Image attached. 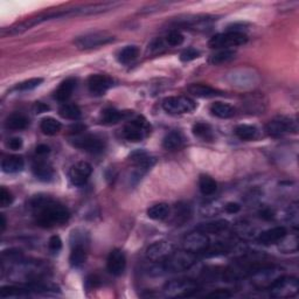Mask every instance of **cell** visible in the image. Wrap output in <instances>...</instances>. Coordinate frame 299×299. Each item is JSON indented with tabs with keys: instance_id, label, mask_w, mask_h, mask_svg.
<instances>
[{
	"instance_id": "1",
	"label": "cell",
	"mask_w": 299,
	"mask_h": 299,
	"mask_svg": "<svg viewBox=\"0 0 299 299\" xmlns=\"http://www.w3.org/2000/svg\"><path fill=\"white\" fill-rule=\"evenodd\" d=\"M31 205L36 223L40 227L51 228L61 226L69 220V210L64 205L48 197H36L33 199Z\"/></svg>"
},
{
	"instance_id": "2",
	"label": "cell",
	"mask_w": 299,
	"mask_h": 299,
	"mask_svg": "<svg viewBox=\"0 0 299 299\" xmlns=\"http://www.w3.org/2000/svg\"><path fill=\"white\" fill-rule=\"evenodd\" d=\"M195 261H197L195 254L184 250V252L169 255L167 258L162 261V264L159 268L164 272H182L193 267Z\"/></svg>"
},
{
	"instance_id": "3",
	"label": "cell",
	"mask_w": 299,
	"mask_h": 299,
	"mask_svg": "<svg viewBox=\"0 0 299 299\" xmlns=\"http://www.w3.org/2000/svg\"><path fill=\"white\" fill-rule=\"evenodd\" d=\"M248 41V36L245 33L227 32L214 35L208 41V46L212 49H229L231 47L242 46Z\"/></svg>"
},
{
	"instance_id": "4",
	"label": "cell",
	"mask_w": 299,
	"mask_h": 299,
	"mask_svg": "<svg viewBox=\"0 0 299 299\" xmlns=\"http://www.w3.org/2000/svg\"><path fill=\"white\" fill-rule=\"evenodd\" d=\"M270 294L275 298H291L299 291V282L294 277H278L269 286Z\"/></svg>"
},
{
	"instance_id": "5",
	"label": "cell",
	"mask_w": 299,
	"mask_h": 299,
	"mask_svg": "<svg viewBox=\"0 0 299 299\" xmlns=\"http://www.w3.org/2000/svg\"><path fill=\"white\" fill-rule=\"evenodd\" d=\"M197 103L186 96H174L167 97L162 101V109L169 115H183L194 111Z\"/></svg>"
},
{
	"instance_id": "6",
	"label": "cell",
	"mask_w": 299,
	"mask_h": 299,
	"mask_svg": "<svg viewBox=\"0 0 299 299\" xmlns=\"http://www.w3.org/2000/svg\"><path fill=\"white\" fill-rule=\"evenodd\" d=\"M113 40H115V38L109 35L105 32H92L82 36H79L74 41V45L79 48V49H92V48H98L108 45L110 42H113Z\"/></svg>"
},
{
	"instance_id": "7",
	"label": "cell",
	"mask_w": 299,
	"mask_h": 299,
	"mask_svg": "<svg viewBox=\"0 0 299 299\" xmlns=\"http://www.w3.org/2000/svg\"><path fill=\"white\" fill-rule=\"evenodd\" d=\"M150 125L145 118L138 116L134 121H131L130 123L125 125L123 135L129 142L138 143L146 137V135L150 132Z\"/></svg>"
},
{
	"instance_id": "8",
	"label": "cell",
	"mask_w": 299,
	"mask_h": 299,
	"mask_svg": "<svg viewBox=\"0 0 299 299\" xmlns=\"http://www.w3.org/2000/svg\"><path fill=\"white\" fill-rule=\"evenodd\" d=\"M198 286L191 279H174L166 284L164 291L169 297H190L197 292Z\"/></svg>"
},
{
	"instance_id": "9",
	"label": "cell",
	"mask_w": 299,
	"mask_h": 299,
	"mask_svg": "<svg viewBox=\"0 0 299 299\" xmlns=\"http://www.w3.org/2000/svg\"><path fill=\"white\" fill-rule=\"evenodd\" d=\"M72 144L77 149L89 153H101L105 146L103 139L91 135H76L72 139Z\"/></svg>"
},
{
	"instance_id": "10",
	"label": "cell",
	"mask_w": 299,
	"mask_h": 299,
	"mask_svg": "<svg viewBox=\"0 0 299 299\" xmlns=\"http://www.w3.org/2000/svg\"><path fill=\"white\" fill-rule=\"evenodd\" d=\"M92 173V167L89 162L79 161L69 169V179L74 186L82 187L89 180Z\"/></svg>"
},
{
	"instance_id": "11",
	"label": "cell",
	"mask_w": 299,
	"mask_h": 299,
	"mask_svg": "<svg viewBox=\"0 0 299 299\" xmlns=\"http://www.w3.org/2000/svg\"><path fill=\"white\" fill-rule=\"evenodd\" d=\"M183 246L184 249L190 253H204L209 247V240L204 232L197 230L195 232L188 234L186 237L184 238Z\"/></svg>"
},
{
	"instance_id": "12",
	"label": "cell",
	"mask_w": 299,
	"mask_h": 299,
	"mask_svg": "<svg viewBox=\"0 0 299 299\" xmlns=\"http://www.w3.org/2000/svg\"><path fill=\"white\" fill-rule=\"evenodd\" d=\"M173 253H174V247L172 243L167 241H158L146 249V257L153 262H160L167 258Z\"/></svg>"
},
{
	"instance_id": "13",
	"label": "cell",
	"mask_w": 299,
	"mask_h": 299,
	"mask_svg": "<svg viewBox=\"0 0 299 299\" xmlns=\"http://www.w3.org/2000/svg\"><path fill=\"white\" fill-rule=\"evenodd\" d=\"M265 130L271 137H280V136L285 135L290 131H296V127H294V122L289 119V118L280 117L269 122Z\"/></svg>"
},
{
	"instance_id": "14",
	"label": "cell",
	"mask_w": 299,
	"mask_h": 299,
	"mask_svg": "<svg viewBox=\"0 0 299 299\" xmlns=\"http://www.w3.org/2000/svg\"><path fill=\"white\" fill-rule=\"evenodd\" d=\"M127 267V258L124 253L119 249H113L109 254L106 260V268L108 271L113 276H121Z\"/></svg>"
},
{
	"instance_id": "15",
	"label": "cell",
	"mask_w": 299,
	"mask_h": 299,
	"mask_svg": "<svg viewBox=\"0 0 299 299\" xmlns=\"http://www.w3.org/2000/svg\"><path fill=\"white\" fill-rule=\"evenodd\" d=\"M112 86V80L106 75L95 74L88 79V88L92 95L102 96L104 95Z\"/></svg>"
},
{
	"instance_id": "16",
	"label": "cell",
	"mask_w": 299,
	"mask_h": 299,
	"mask_svg": "<svg viewBox=\"0 0 299 299\" xmlns=\"http://www.w3.org/2000/svg\"><path fill=\"white\" fill-rule=\"evenodd\" d=\"M286 235V229L284 227H275L271 228V229H268L260 234L258 236L257 241L261 243V245L264 246H270L275 245V243H278L283 240L284 236Z\"/></svg>"
},
{
	"instance_id": "17",
	"label": "cell",
	"mask_w": 299,
	"mask_h": 299,
	"mask_svg": "<svg viewBox=\"0 0 299 299\" xmlns=\"http://www.w3.org/2000/svg\"><path fill=\"white\" fill-rule=\"evenodd\" d=\"M76 88V80L75 79H67L62 82L57 89L54 92V98L56 101L64 103L72 97L74 90Z\"/></svg>"
},
{
	"instance_id": "18",
	"label": "cell",
	"mask_w": 299,
	"mask_h": 299,
	"mask_svg": "<svg viewBox=\"0 0 299 299\" xmlns=\"http://www.w3.org/2000/svg\"><path fill=\"white\" fill-rule=\"evenodd\" d=\"M187 90L190 94L201 98H210V97H215V96L222 95V92L215 89V88L207 86V84H202V83L191 84Z\"/></svg>"
},
{
	"instance_id": "19",
	"label": "cell",
	"mask_w": 299,
	"mask_h": 299,
	"mask_svg": "<svg viewBox=\"0 0 299 299\" xmlns=\"http://www.w3.org/2000/svg\"><path fill=\"white\" fill-rule=\"evenodd\" d=\"M24 166V159L19 156H10L2 162V168L5 173H18L23 171Z\"/></svg>"
},
{
	"instance_id": "20",
	"label": "cell",
	"mask_w": 299,
	"mask_h": 299,
	"mask_svg": "<svg viewBox=\"0 0 299 299\" xmlns=\"http://www.w3.org/2000/svg\"><path fill=\"white\" fill-rule=\"evenodd\" d=\"M184 138L183 135L178 131H171L165 136L162 139V146L167 151H174L178 150L183 146Z\"/></svg>"
},
{
	"instance_id": "21",
	"label": "cell",
	"mask_w": 299,
	"mask_h": 299,
	"mask_svg": "<svg viewBox=\"0 0 299 299\" xmlns=\"http://www.w3.org/2000/svg\"><path fill=\"white\" fill-rule=\"evenodd\" d=\"M228 227H229V223L227 221L219 220L214 221V222L202 223L197 228V230L204 232V234H220V232L227 230Z\"/></svg>"
},
{
	"instance_id": "22",
	"label": "cell",
	"mask_w": 299,
	"mask_h": 299,
	"mask_svg": "<svg viewBox=\"0 0 299 299\" xmlns=\"http://www.w3.org/2000/svg\"><path fill=\"white\" fill-rule=\"evenodd\" d=\"M28 118L23 115V113H12V115L7 117V119L5 122L6 128L14 131L24 130V129L28 127Z\"/></svg>"
},
{
	"instance_id": "23",
	"label": "cell",
	"mask_w": 299,
	"mask_h": 299,
	"mask_svg": "<svg viewBox=\"0 0 299 299\" xmlns=\"http://www.w3.org/2000/svg\"><path fill=\"white\" fill-rule=\"evenodd\" d=\"M210 112L213 116L217 118H222V119H227L235 115V110L231 105L227 104V103L222 102H215L210 105Z\"/></svg>"
},
{
	"instance_id": "24",
	"label": "cell",
	"mask_w": 299,
	"mask_h": 299,
	"mask_svg": "<svg viewBox=\"0 0 299 299\" xmlns=\"http://www.w3.org/2000/svg\"><path fill=\"white\" fill-rule=\"evenodd\" d=\"M33 173H34L36 179L43 183L50 182L54 178V169L46 162H38L33 166Z\"/></svg>"
},
{
	"instance_id": "25",
	"label": "cell",
	"mask_w": 299,
	"mask_h": 299,
	"mask_svg": "<svg viewBox=\"0 0 299 299\" xmlns=\"http://www.w3.org/2000/svg\"><path fill=\"white\" fill-rule=\"evenodd\" d=\"M58 113L62 118L70 121H79L81 116H82V111H81L80 106L76 104H72V103H65L58 109Z\"/></svg>"
},
{
	"instance_id": "26",
	"label": "cell",
	"mask_w": 299,
	"mask_h": 299,
	"mask_svg": "<svg viewBox=\"0 0 299 299\" xmlns=\"http://www.w3.org/2000/svg\"><path fill=\"white\" fill-rule=\"evenodd\" d=\"M87 260L86 246H72V253L69 256V262L72 267H80Z\"/></svg>"
},
{
	"instance_id": "27",
	"label": "cell",
	"mask_w": 299,
	"mask_h": 299,
	"mask_svg": "<svg viewBox=\"0 0 299 299\" xmlns=\"http://www.w3.org/2000/svg\"><path fill=\"white\" fill-rule=\"evenodd\" d=\"M40 129L45 135L54 136L61 131L62 124L53 117H46L40 123Z\"/></svg>"
},
{
	"instance_id": "28",
	"label": "cell",
	"mask_w": 299,
	"mask_h": 299,
	"mask_svg": "<svg viewBox=\"0 0 299 299\" xmlns=\"http://www.w3.org/2000/svg\"><path fill=\"white\" fill-rule=\"evenodd\" d=\"M169 212H171L169 206L167 204L161 202V204L151 206V207L147 209V216L152 220L160 221L166 219V217L169 215Z\"/></svg>"
},
{
	"instance_id": "29",
	"label": "cell",
	"mask_w": 299,
	"mask_h": 299,
	"mask_svg": "<svg viewBox=\"0 0 299 299\" xmlns=\"http://www.w3.org/2000/svg\"><path fill=\"white\" fill-rule=\"evenodd\" d=\"M124 118V113L113 108H106L101 112V122L103 124L112 125L117 124Z\"/></svg>"
},
{
	"instance_id": "30",
	"label": "cell",
	"mask_w": 299,
	"mask_h": 299,
	"mask_svg": "<svg viewBox=\"0 0 299 299\" xmlns=\"http://www.w3.org/2000/svg\"><path fill=\"white\" fill-rule=\"evenodd\" d=\"M139 55V48L137 46H127L118 53V61L123 65H128L135 61Z\"/></svg>"
},
{
	"instance_id": "31",
	"label": "cell",
	"mask_w": 299,
	"mask_h": 299,
	"mask_svg": "<svg viewBox=\"0 0 299 299\" xmlns=\"http://www.w3.org/2000/svg\"><path fill=\"white\" fill-rule=\"evenodd\" d=\"M235 56V51L231 49H221L217 53L210 55L209 57V64L213 66H219V65H223L226 62H229L232 60Z\"/></svg>"
},
{
	"instance_id": "32",
	"label": "cell",
	"mask_w": 299,
	"mask_h": 299,
	"mask_svg": "<svg viewBox=\"0 0 299 299\" xmlns=\"http://www.w3.org/2000/svg\"><path fill=\"white\" fill-rule=\"evenodd\" d=\"M257 129L253 127V125H247L242 124L236 127L235 129V135L236 137L240 138L241 140H254L257 137Z\"/></svg>"
},
{
	"instance_id": "33",
	"label": "cell",
	"mask_w": 299,
	"mask_h": 299,
	"mask_svg": "<svg viewBox=\"0 0 299 299\" xmlns=\"http://www.w3.org/2000/svg\"><path fill=\"white\" fill-rule=\"evenodd\" d=\"M199 188L204 195H212L217 190V184L212 176L209 175H201L199 179Z\"/></svg>"
},
{
	"instance_id": "34",
	"label": "cell",
	"mask_w": 299,
	"mask_h": 299,
	"mask_svg": "<svg viewBox=\"0 0 299 299\" xmlns=\"http://www.w3.org/2000/svg\"><path fill=\"white\" fill-rule=\"evenodd\" d=\"M192 131H193V135L195 137H199L204 140H210L213 138V132H212V129L208 124L206 123H197L193 125V129H192Z\"/></svg>"
},
{
	"instance_id": "35",
	"label": "cell",
	"mask_w": 299,
	"mask_h": 299,
	"mask_svg": "<svg viewBox=\"0 0 299 299\" xmlns=\"http://www.w3.org/2000/svg\"><path fill=\"white\" fill-rule=\"evenodd\" d=\"M29 293V290L23 289V287L17 286H3L0 290V297L9 298V297H23Z\"/></svg>"
},
{
	"instance_id": "36",
	"label": "cell",
	"mask_w": 299,
	"mask_h": 299,
	"mask_svg": "<svg viewBox=\"0 0 299 299\" xmlns=\"http://www.w3.org/2000/svg\"><path fill=\"white\" fill-rule=\"evenodd\" d=\"M43 82V79L41 77H35V79H29L27 81H24V82H21L18 84L16 87L17 90H20V91H28V90H33L35 89L36 87H39L40 84Z\"/></svg>"
},
{
	"instance_id": "37",
	"label": "cell",
	"mask_w": 299,
	"mask_h": 299,
	"mask_svg": "<svg viewBox=\"0 0 299 299\" xmlns=\"http://www.w3.org/2000/svg\"><path fill=\"white\" fill-rule=\"evenodd\" d=\"M184 35L179 31H171L166 35V43L171 47L180 46L184 42Z\"/></svg>"
},
{
	"instance_id": "38",
	"label": "cell",
	"mask_w": 299,
	"mask_h": 299,
	"mask_svg": "<svg viewBox=\"0 0 299 299\" xmlns=\"http://www.w3.org/2000/svg\"><path fill=\"white\" fill-rule=\"evenodd\" d=\"M191 215V209L188 207V205H176L175 206V216L176 221L179 222H185Z\"/></svg>"
},
{
	"instance_id": "39",
	"label": "cell",
	"mask_w": 299,
	"mask_h": 299,
	"mask_svg": "<svg viewBox=\"0 0 299 299\" xmlns=\"http://www.w3.org/2000/svg\"><path fill=\"white\" fill-rule=\"evenodd\" d=\"M199 56H200V51L195 49L193 47H191L183 50V53L180 54V60L183 62H191L195 60V58H198Z\"/></svg>"
},
{
	"instance_id": "40",
	"label": "cell",
	"mask_w": 299,
	"mask_h": 299,
	"mask_svg": "<svg viewBox=\"0 0 299 299\" xmlns=\"http://www.w3.org/2000/svg\"><path fill=\"white\" fill-rule=\"evenodd\" d=\"M13 202V197L10 191H7L5 187L0 188V206L2 207H7Z\"/></svg>"
},
{
	"instance_id": "41",
	"label": "cell",
	"mask_w": 299,
	"mask_h": 299,
	"mask_svg": "<svg viewBox=\"0 0 299 299\" xmlns=\"http://www.w3.org/2000/svg\"><path fill=\"white\" fill-rule=\"evenodd\" d=\"M48 247H49V249L53 253L60 252V250L62 249V241H61V238L58 237L57 235L51 236V237L49 238V241H48Z\"/></svg>"
},
{
	"instance_id": "42",
	"label": "cell",
	"mask_w": 299,
	"mask_h": 299,
	"mask_svg": "<svg viewBox=\"0 0 299 299\" xmlns=\"http://www.w3.org/2000/svg\"><path fill=\"white\" fill-rule=\"evenodd\" d=\"M23 145H24L23 139L19 137L11 138V139H9V142H7V146H9L11 150H14V151L20 150L21 147H23Z\"/></svg>"
},
{
	"instance_id": "43",
	"label": "cell",
	"mask_w": 299,
	"mask_h": 299,
	"mask_svg": "<svg viewBox=\"0 0 299 299\" xmlns=\"http://www.w3.org/2000/svg\"><path fill=\"white\" fill-rule=\"evenodd\" d=\"M290 213H289V221L291 224H293L294 227H297L298 224V208L296 205L291 206L290 207Z\"/></svg>"
},
{
	"instance_id": "44",
	"label": "cell",
	"mask_w": 299,
	"mask_h": 299,
	"mask_svg": "<svg viewBox=\"0 0 299 299\" xmlns=\"http://www.w3.org/2000/svg\"><path fill=\"white\" fill-rule=\"evenodd\" d=\"M208 297L215 298V299H226V298H230L231 293L227 290H216L214 291V292L209 293Z\"/></svg>"
},
{
	"instance_id": "45",
	"label": "cell",
	"mask_w": 299,
	"mask_h": 299,
	"mask_svg": "<svg viewBox=\"0 0 299 299\" xmlns=\"http://www.w3.org/2000/svg\"><path fill=\"white\" fill-rule=\"evenodd\" d=\"M224 209H226V212L229 214H236L240 212L241 206H240L238 204H236V202H228V204L226 205V207H224Z\"/></svg>"
},
{
	"instance_id": "46",
	"label": "cell",
	"mask_w": 299,
	"mask_h": 299,
	"mask_svg": "<svg viewBox=\"0 0 299 299\" xmlns=\"http://www.w3.org/2000/svg\"><path fill=\"white\" fill-rule=\"evenodd\" d=\"M87 285L89 289H95V287H97L99 285V278L97 276L91 275L90 277H88Z\"/></svg>"
},
{
	"instance_id": "47",
	"label": "cell",
	"mask_w": 299,
	"mask_h": 299,
	"mask_svg": "<svg viewBox=\"0 0 299 299\" xmlns=\"http://www.w3.org/2000/svg\"><path fill=\"white\" fill-rule=\"evenodd\" d=\"M35 152H36V154H38V156H46V154L50 152V149H49V146L46 145V144H40V145L36 146Z\"/></svg>"
},
{
	"instance_id": "48",
	"label": "cell",
	"mask_w": 299,
	"mask_h": 299,
	"mask_svg": "<svg viewBox=\"0 0 299 299\" xmlns=\"http://www.w3.org/2000/svg\"><path fill=\"white\" fill-rule=\"evenodd\" d=\"M260 215H261L262 219H264V220H267V221L274 219V212H272V210L269 209V208H265L263 210H261Z\"/></svg>"
},
{
	"instance_id": "49",
	"label": "cell",
	"mask_w": 299,
	"mask_h": 299,
	"mask_svg": "<svg viewBox=\"0 0 299 299\" xmlns=\"http://www.w3.org/2000/svg\"><path fill=\"white\" fill-rule=\"evenodd\" d=\"M47 110H49V106H48V105L43 104V103H41V102L35 103V111H36V113H42V112L47 111Z\"/></svg>"
},
{
	"instance_id": "50",
	"label": "cell",
	"mask_w": 299,
	"mask_h": 299,
	"mask_svg": "<svg viewBox=\"0 0 299 299\" xmlns=\"http://www.w3.org/2000/svg\"><path fill=\"white\" fill-rule=\"evenodd\" d=\"M6 229V219L4 214H0V231H4Z\"/></svg>"
}]
</instances>
